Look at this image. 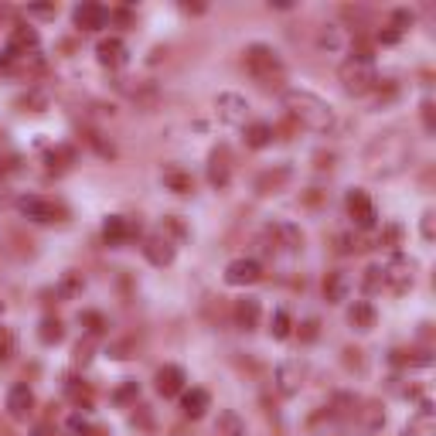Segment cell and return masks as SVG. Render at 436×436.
<instances>
[{
  "mask_svg": "<svg viewBox=\"0 0 436 436\" xmlns=\"http://www.w3.org/2000/svg\"><path fill=\"white\" fill-rule=\"evenodd\" d=\"M208 181L215 184V188H229V181H232V174H229V164L218 157H211V164H208Z\"/></svg>",
  "mask_w": 436,
  "mask_h": 436,
  "instance_id": "obj_28",
  "label": "cell"
},
{
  "mask_svg": "<svg viewBox=\"0 0 436 436\" xmlns=\"http://www.w3.org/2000/svg\"><path fill=\"white\" fill-rule=\"evenodd\" d=\"M96 55H99V62L103 65H110V69H119L123 62H126V44L119 38H103L96 44Z\"/></svg>",
  "mask_w": 436,
  "mask_h": 436,
  "instance_id": "obj_18",
  "label": "cell"
},
{
  "mask_svg": "<svg viewBox=\"0 0 436 436\" xmlns=\"http://www.w3.org/2000/svg\"><path fill=\"white\" fill-rule=\"evenodd\" d=\"M378 286H382V270H378V266H368V270H365V290L372 293V290H378Z\"/></svg>",
  "mask_w": 436,
  "mask_h": 436,
  "instance_id": "obj_32",
  "label": "cell"
},
{
  "mask_svg": "<svg viewBox=\"0 0 436 436\" xmlns=\"http://www.w3.org/2000/svg\"><path fill=\"white\" fill-rule=\"evenodd\" d=\"M236 320L242 331H252L256 324H259V300L256 297H245V300H238L236 304Z\"/></svg>",
  "mask_w": 436,
  "mask_h": 436,
  "instance_id": "obj_21",
  "label": "cell"
},
{
  "mask_svg": "<svg viewBox=\"0 0 436 436\" xmlns=\"http://www.w3.org/2000/svg\"><path fill=\"white\" fill-rule=\"evenodd\" d=\"M143 256L154 263V266H171L174 263V242L171 238H164V236H150L147 242H143Z\"/></svg>",
  "mask_w": 436,
  "mask_h": 436,
  "instance_id": "obj_14",
  "label": "cell"
},
{
  "mask_svg": "<svg viewBox=\"0 0 436 436\" xmlns=\"http://www.w3.org/2000/svg\"><path fill=\"white\" fill-rule=\"evenodd\" d=\"M208 406H211V396H208L204 389H188V392L181 396V409H184L188 419H201V416L208 412Z\"/></svg>",
  "mask_w": 436,
  "mask_h": 436,
  "instance_id": "obj_19",
  "label": "cell"
},
{
  "mask_svg": "<svg viewBox=\"0 0 436 436\" xmlns=\"http://www.w3.org/2000/svg\"><path fill=\"white\" fill-rule=\"evenodd\" d=\"M320 48H327V51H341L345 48V35H341L338 24H327V31L320 35Z\"/></svg>",
  "mask_w": 436,
  "mask_h": 436,
  "instance_id": "obj_29",
  "label": "cell"
},
{
  "mask_svg": "<svg viewBox=\"0 0 436 436\" xmlns=\"http://www.w3.org/2000/svg\"><path fill=\"white\" fill-rule=\"evenodd\" d=\"M290 327H293V324H290V314H286V311H277V314H273V320H270V334H273L277 341L290 338Z\"/></svg>",
  "mask_w": 436,
  "mask_h": 436,
  "instance_id": "obj_30",
  "label": "cell"
},
{
  "mask_svg": "<svg viewBox=\"0 0 436 436\" xmlns=\"http://www.w3.org/2000/svg\"><path fill=\"white\" fill-rule=\"evenodd\" d=\"M348 320L355 324L358 331H372L375 327V307L368 300H355V307L348 311Z\"/></svg>",
  "mask_w": 436,
  "mask_h": 436,
  "instance_id": "obj_23",
  "label": "cell"
},
{
  "mask_svg": "<svg viewBox=\"0 0 436 436\" xmlns=\"http://www.w3.org/2000/svg\"><path fill=\"white\" fill-rule=\"evenodd\" d=\"M412 21H416L412 10H396V24H412Z\"/></svg>",
  "mask_w": 436,
  "mask_h": 436,
  "instance_id": "obj_39",
  "label": "cell"
},
{
  "mask_svg": "<svg viewBox=\"0 0 436 436\" xmlns=\"http://www.w3.org/2000/svg\"><path fill=\"white\" fill-rule=\"evenodd\" d=\"M0 167H3V164H0Z\"/></svg>",
  "mask_w": 436,
  "mask_h": 436,
  "instance_id": "obj_43",
  "label": "cell"
},
{
  "mask_svg": "<svg viewBox=\"0 0 436 436\" xmlns=\"http://www.w3.org/2000/svg\"><path fill=\"white\" fill-rule=\"evenodd\" d=\"M79 290H82V277L69 273V277H65V283H62V293H65V297H72V293H79Z\"/></svg>",
  "mask_w": 436,
  "mask_h": 436,
  "instance_id": "obj_34",
  "label": "cell"
},
{
  "mask_svg": "<svg viewBox=\"0 0 436 436\" xmlns=\"http://www.w3.org/2000/svg\"><path fill=\"white\" fill-rule=\"evenodd\" d=\"M300 338H304V341H314V338H317V320H307L304 331H300Z\"/></svg>",
  "mask_w": 436,
  "mask_h": 436,
  "instance_id": "obj_37",
  "label": "cell"
},
{
  "mask_svg": "<svg viewBox=\"0 0 436 436\" xmlns=\"http://www.w3.org/2000/svg\"><path fill=\"white\" fill-rule=\"evenodd\" d=\"M423 238H426V242L433 238V211H426V215H423Z\"/></svg>",
  "mask_w": 436,
  "mask_h": 436,
  "instance_id": "obj_38",
  "label": "cell"
},
{
  "mask_svg": "<svg viewBox=\"0 0 436 436\" xmlns=\"http://www.w3.org/2000/svg\"><path fill=\"white\" fill-rule=\"evenodd\" d=\"M31 406H35V392H31L28 385H14V389L7 392V412H10L14 419H24V416L31 412Z\"/></svg>",
  "mask_w": 436,
  "mask_h": 436,
  "instance_id": "obj_17",
  "label": "cell"
},
{
  "mask_svg": "<svg viewBox=\"0 0 436 436\" xmlns=\"http://www.w3.org/2000/svg\"><path fill=\"white\" fill-rule=\"evenodd\" d=\"M160 181H164V188L174 191V195H191V191H195V177H191L184 167H177V164H167V167L160 171Z\"/></svg>",
  "mask_w": 436,
  "mask_h": 436,
  "instance_id": "obj_13",
  "label": "cell"
},
{
  "mask_svg": "<svg viewBox=\"0 0 436 436\" xmlns=\"http://www.w3.org/2000/svg\"><path fill=\"white\" fill-rule=\"evenodd\" d=\"M341 82H345V92L351 96H368L375 85H378V72H375V62L365 58V55H355L341 65Z\"/></svg>",
  "mask_w": 436,
  "mask_h": 436,
  "instance_id": "obj_3",
  "label": "cell"
},
{
  "mask_svg": "<svg viewBox=\"0 0 436 436\" xmlns=\"http://www.w3.org/2000/svg\"><path fill=\"white\" fill-rule=\"evenodd\" d=\"M184 389V368H177V365H164L157 372V392L164 399L177 396Z\"/></svg>",
  "mask_w": 436,
  "mask_h": 436,
  "instance_id": "obj_16",
  "label": "cell"
},
{
  "mask_svg": "<svg viewBox=\"0 0 436 436\" xmlns=\"http://www.w3.org/2000/svg\"><path fill=\"white\" fill-rule=\"evenodd\" d=\"M17 211H21L28 222H38V225L58 222V204L41 198V195H21V198H17Z\"/></svg>",
  "mask_w": 436,
  "mask_h": 436,
  "instance_id": "obj_6",
  "label": "cell"
},
{
  "mask_svg": "<svg viewBox=\"0 0 436 436\" xmlns=\"http://www.w3.org/2000/svg\"><path fill=\"white\" fill-rule=\"evenodd\" d=\"M215 110H218L222 123H229V126H242L245 116H249V99L238 96V92H218Z\"/></svg>",
  "mask_w": 436,
  "mask_h": 436,
  "instance_id": "obj_7",
  "label": "cell"
},
{
  "mask_svg": "<svg viewBox=\"0 0 436 436\" xmlns=\"http://www.w3.org/2000/svg\"><path fill=\"white\" fill-rule=\"evenodd\" d=\"M245 143L252 150H263L266 143H273V126L270 123H249L245 126Z\"/></svg>",
  "mask_w": 436,
  "mask_h": 436,
  "instance_id": "obj_22",
  "label": "cell"
},
{
  "mask_svg": "<svg viewBox=\"0 0 436 436\" xmlns=\"http://www.w3.org/2000/svg\"><path fill=\"white\" fill-rule=\"evenodd\" d=\"M348 215H351V222H355L358 229H375V225H378L375 204H372V198H368L365 191H358V188L348 191Z\"/></svg>",
  "mask_w": 436,
  "mask_h": 436,
  "instance_id": "obj_9",
  "label": "cell"
},
{
  "mask_svg": "<svg viewBox=\"0 0 436 436\" xmlns=\"http://www.w3.org/2000/svg\"><path fill=\"white\" fill-rule=\"evenodd\" d=\"M160 236L171 238V242H174V238H177V242H184V238L191 236V232H188V225H184V222H181L177 215H167V218L160 222Z\"/></svg>",
  "mask_w": 436,
  "mask_h": 436,
  "instance_id": "obj_27",
  "label": "cell"
},
{
  "mask_svg": "<svg viewBox=\"0 0 436 436\" xmlns=\"http://www.w3.org/2000/svg\"><path fill=\"white\" fill-rule=\"evenodd\" d=\"M69 433H72V436H85V433H89V423H85L82 416H72V419H69Z\"/></svg>",
  "mask_w": 436,
  "mask_h": 436,
  "instance_id": "obj_35",
  "label": "cell"
},
{
  "mask_svg": "<svg viewBox=\"0 0 436 436\" xmlns=\"http://www.w3.org/2000/svg\"><path fill=\"white\" fill-rule=\"evenodd\" d=\"M304 375H307L304 361H297V358L283 361V365L277 368V375H273L277 392H279V396H297V392H300V385H304Z\"/></svg>",
  "mask_w": 436,
  "mask_h": 436,
  "instance_id": "obj_8",
  "label": "cell"
},
{
  "mask_svg": "<svg viewBox=\"0 0 436 436\" xmlns=\"http://www.w3.org/2000/svg\"><path fill=\"white\" fill-rule=\"evenodd\" d=\"M133 392H137V385H133V382H130V385H126V389H119V392H116V399H119V402H123V399H130V396H133Z\"/></svg>",
  "mask_w": 436,
  "mask_h": 436,
  "instance_id": "obj_41",
  "label": "cell"
},
{
  "mask_svg": "<svg viewBox=\"0 0 436 436\" xmlns=\"http://www.w3.org/2000/svg\"><path fill=\"white\" fill-rule=\"evenodd\" d=\"M409 157H412V147L402 133H385V137H375L365 150V171L375 177V181H389L402 174L409 167Z\"/></svg>",
  "mask_w": 436,
  "mask_h": 436,
  "instance_id": "obj_1",
  "label": "cell"
},
{
  "mask_svg": "<svg viewBox=\"0 0 436 436\" xmlns=\"http://www.w3.org/2000/svg\"><path fill=\"white\" fill-rule=\"evenodd\" d=\"M28 14H38V17H51L55 7H28Z\"/></svg>",
  "mask_w": 436,
  "mask_h": 436,
  "instance_id": "obj_40",
  "label": "cell"
},
{
  "mask_svg": "<svg viewBox=\"0 0 436 436\" xmlns=\"http://www.w3.org/2000/svg\"><path fill=\"white\" fill-rule=\"evenodd\" d=\"M38 338L44 341V345H58L62 341V324L58 320H41V331H38Z\"/></svg>",
  "mask_w": 436,
  "mask_h": 436,
  "instance_id": "obj_31",
  "label": "cell"
},
{
  "mask_svg": "<svg viewBox=\"0 0 436 436\" xmlns=\"http://www.w3.org/2000/svg\"><path fill=\"white\" fill-rule=\"evenodd\" d=\"M137 222H130L126 215H110L103 222V242L106 245H126L130 238H137Z\"/></svg>",
  "mask_w": 436,
  "mask_h": 436,
  "instance_id": "obj_10",
  "label": "cell"
},
{
  "mask_svg": "<svg viewBox=\"0 0 436 436\" xmlns=\"http://www.w3.org/2000/svg\"><path fill=\"white\" fill-rule=\"evenodd\" d=\"M7 355V338H3V334H0V358Z\"/></svg>",
  "mask_w": 436,
  "mask_h": 436,
  "instance_id": "obj_42",
  "label": "cell"
},
{
  "mask_svg": "<svg viewBox=\"0 0 436 436\" xmlns=\"http://www.w3.org/2000/svg\"><path fill=\"white\" fill-rule=\"evenodd\" d=\"M82 324H89V331H92V334H103V331H106V320L99 317V314H92V311H89V314H82Z\"/></svg>",
  "mask_w": 436,
  "mask_h": 436,
  "instance_id": "obj_33",
  "label": "cell"
},
{
  "mask_svg": "<svg viewBox=\"0 0 436 436\" xmlns=\"http://www.w3.org/2000/svg\"><path fill=\"white\" fill-rule=\"evenodd\" d=\"M259 277H263V266H259L256 259H232V263L225 266V283H229V286H249V283H256Z\"/></svg>",
  "mask_w": 436,
  "mask_h": 436,
  "instance_id": "obj_11",
  "label": "cell"
},
{
  "mask_svg": "<svg viewBox=\"0 0 436 436\" xmlns=\"http://www.w3.org/2000/svg\"><path fill=\"white\" fill-rule=\"evenodd\" d=\"M245 69L252 72V79H259L263 85H270L273 79L283 76V58L277 55V48L256 41V44L245 48Z\"/></svg>",
  "mask_w": 436,
  "mask_h": 436,
  "instance_id": "obj_4",
  "label": "cell"
},
{
  "mask_svg": "<svg viewBox=\"0 0 436 436\" xmlns=\"http://www.w3.org/2000/svg\"><path fill=\"white\" fill-rule=\"evenodd\" d=\"M283 106H286V113L293 119H300V126H307V130H314V133H327V130H334V110H331V103H324L320 96L314 92H307V89H283Z\"/></svg>",
  "mask_w": 436,
  "mask_h": 436,
  "instance_id": "obj_2",
  "label": "cell"
},
{
  "mask_svg": "<svg viewBox=\"0 0 436 436\" xmlns=\"http://www.w3.org/2000/svg\"><path fill=\"white\" fill-rule=\"evenodd\" d=\"M355 290V279L348 277V273H327V279H324V297L331 300V304H345L348 300V293Z\"/></svg>",
  "mask_w": 436,
  "mask_h": 436,
  "instance_id": "obj_15",
  "label": "cell"
},
{
  "mask_svg": "<svg viewBox=\"0 0 436 436\" xmlns=\"http://www.w3.org/2000/svg\"><path fill=\"white\" fill-rule=\"evenodd\" d=\"M399 38H402L399 28H385V31H378V41H382V44H396Z\"/></svg>",
  "mask_w": 436,
  "mask_h": 436,
  "instance_id": "obj_36",
  "label": "cell"
},
{
  "mask_svg": "<svg viewBox=\"0 0 436 436\" xmlns=\"http://www.w3.org/2000/svg\"><path fill=\"white\" fill-rule=\"evenodd\" d=\"M412 270H416V263H412L409 256L396 252V256L382 266V283H385L392 293H406V290H412Z\"/></svg>",
  "mask_w": 436,
  "mask_h": 436,
  "instance_id": "obj_5",
  "label": "cell"
},
{
  "mask_svg": "<svg viewBox=\"0 0 436 436\" xmlns=\"http://www.w3.org/2000/svg\"><path fill=\"white\" fill-rule=\"evenodd\" d=\"M72 17H76V24H79L82 31H99V28L110 24V10H106L103 3H92V0H89V3H79Z\"/></svg>",
  "mask_w": 436,
  "mask_h": 436,
  "instance_id": "obj_12",
  "label": "cell"
},
{
  "mask_svg": "<svg viewBox=\"0 0 436 436\" xmlns=\"http://www.w3.org/2000/svg\"><path fill=\"white\" fill-rule=\"evenodd\" d=\"M31 48H38V31L35 28H14V35H10V48H7V55H28Z\"/></svg>",
  "mask_w": 436,
  "mask_h": 436,
  "instance_id": "obj_20",
  "label": "cell"
},
{
  "mask_svg": "<svg viewBox=\"0 0 436 436\" xmlns=\"http://www.w3.org/2000/svg\"><path fill=\"white\" fill-rule=\"evenodd\" d=\"M286 177H290V167H286V164H279L277 171H266V174L256 181V191H259V195H270V191H277Z\"/></svg>",
  "mask_w": 436,
  "mask_h": 436,
  "instance_id": "obj_25",
  "label": "cell"
},
{
  "mask_svg": "<svg viewBox=\"0 0 436 436\" xmlns=\"http://www.w3.org/2000/svg\"><path fill=\"white\" fill-rule=\"evenodd\" d=\"M215 433L218 436H245V423L238 419V412L225 409V412H218V426H215Z\"/></svg>",
  "mask_w": 436,
  "mask_h": 436,
  "instance_id": "obj_24",
  "label": "cell"
},
{
  "mask_svg": "<svg viewBox=\"0 0 436 436\" xmlns=\"http://www.w3.org/2000/svg\"><path fill=\"white\" fill-rule=\"evenodd\" d=\"M273 232L283 238V245H286V249H300V245H304V232H300L293 222H277V225H273Z\"/></svg>",
  "mask_w": 436,
  "mask_h": 436,
  "instance_id": "obj_26",
  "label": "cell"
}]
</instances>
